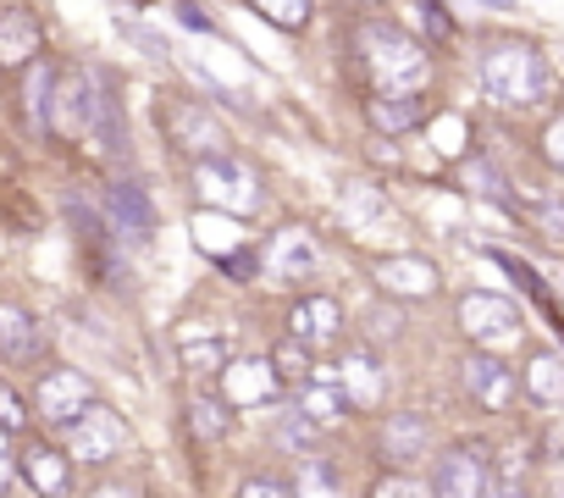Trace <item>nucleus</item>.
Instances as JSON below:
<instances>
[{"label": "nucleus", "mask_w": 564, "mask_h": 498, "mask_svg": "<svg viewBox=\"0 0 564 498\" xmlns=\"http://www.w3.org/2000/svg\"><path fill=\"white\" fill-rule=\"evenodd\" d=\"M355 62L360 73L377 84V95H415L426 78H432V56L421 40H410L399 23H382V18H366L355 29Z\"/></svg>", "instance_id": "nucleus-1"}, {"label": "nucleus", "mask_w": 564, "mask_h": 498, "mask_svg": "<svg viewBox=\"0 0 564 498\" xmlns=\"http://www.w3.org/2000/svg\"><path fill=\"white\" fill-rule=\"evenodd\" d=\"M476 78H481V95L492 106H509V111L542 106L553 95V67H547V56L531 40H498V45H487L481 62H476Z\"/></svg>", "instance_id": "nucleus-2"}, {"label": "nucleus", "mask_w": 564, "mask_h": 498, "mask_svg": "<svg viewBox=\"0 0 564 498\" xmlns=\"http://www.w3.org/2000/svg\"><path fill=\"white\" fill-rule=\"evenodd\" d=\"M492 448L487 443H448L432 465V498H492Z\"/></svg>", "instance_id": "nucleus-3"}, {"label": "nucleus", "mask_w": 564, "mask_h": 498, "mask_svg": "<svg viewBox=\"0 0 564 498\" xmlns=\"http://www.w3.org/2000/svg\"><path fill=\"white\" fill-rule=\"evenodd\" d=\"M161 133H166V144H172L177 155H188V161L227 155V128H221L199 100H183V95L161 100Z\"/></svg>", "instance_id": "nucleus-4"}, {"label": "nucleus", "mask_w": 564, "mask_h": 498, "mask_svg": "<svg viewBox=\"0 0 564 498\" xmlns=\"http://www.w3.org/2000/svg\"><path fill=\"white\" fill-rule=\"evenodd\" d=\"M459 333H465L476 349L498 355V349H514V344L525 338V316H520V305L503 300V294H465V300H459Z\"/></svg>", "instance_id": "nucleus-5"}, {"label": "nucleus", "mask_w": 564, "mask_h": 498, "mask_svg": "<svg viewBox=\"0 0 564 498\" xmlns=\"http://www.w3.org/2000/svg\"><path fill=\"white\" fill-rule=\"evenodd\" d=\"M62 443H67V454H73L78 465H111V459L128 454V421H122L106 399H95L78 421L62 426Z\"/></svg>", "instance_id": "nucleus-6"}, {"label": "nucleus", "mask_w": 564, "mask_h": 498, "mask_svg": "<svg viewBox=\"0 0 564 498\" xmlns=\"http://www.w3.org/2000/svg\"><path fill=\"white\" fill-rule=\"evenodd\" d=\"M194 188H199L216 210H227V216H249V210L260 205V177H254V166L238 161L232 150H227V155H210V161H194Z\"/></svg>", "instance_id": "nucleus-7"}, {"label": "nucleus", "mask_w": 564, "mask_h": 498, "mask_svg": "<svg viewBox=\"0 0 564 498\" xmlns=\"http://www.w3.org/2000/svg\"><path fill=\"white\" fill-rule=\"evenodd\" d=\"M254 261H260V278H265V283L294 289V283L316 278V267H322V243L311 238V227H276V232L254 249Z\"/></svg>", "instance_id": "nucleus-8"}, {"label": "nucleus", "mask_w": 564, "mask_h": 498, "mask_svg": "<svg viewBox=\"0 0 564 498\" xmlns=\"http://www.w3.org/2000/svg\"><path fill=\"white\" fill-rule=\"evenodd\" d=\"M100 89H106V73L95 67H67L56 78V95H51V133H89L95 128V111H100Z\"/></svg>", "instance_id": "nucleus-9"}, {"label": "nucleus", "mask_w": 564, "mask_h": 498, "mask_svg": "<svg viewBox=\"0 0 564 498\" xmlns=\"http://www.w3.org/2000/svg\"><path fill=\"white\" fill-rule=\"evenodd\" d=\"M459 393H465L476 410H487V415H509V404L520 399V377H514V366H503L498 355L470 349V355L459 360Z\"/></svg>", "instance_id": "nucleus-10"}, {"label": "nucleus", "mask_w": 564, "mask_h": 498, "mask_svg": "<svg viewBox=\"0 0 564 498\" xmlns=\"http://www.w3.org/2000/svg\"><path fill=\"white\" fill-rule=\"evenodd\" d=\"M95 399H100V393H95V382H89L78 366H51V371L34 382V415L51 421L56 432H62L67 421H78Z\"/></svg>", "instance_id": "nucleus-11"}, {"label": "nucleus", "mask_w": 564, "mask_h": 498, "mask_svg": "<svg viewBox=\"0 0 564 498\" xmlns=\"http://www.w3.org/2000/svg\"><path fill=\"white\" fill-rule=\"evenodd\" d=\"M377 448H382L388 470H415L432 454V421L421 410H388L382 432H377Z\"/></svg>", "instance_id": "nucleus-12"}, {"label": "nucleus", "mask_w": 564, "mask_h": 498, "mask_svg": "<svg viewBox=\"0 0 564 498\" xmlns=\"http://www.w3.org/2000/svg\"><path fill=\"white\" fill-rule=\"evenodd\" d=\"M338 382H344V393L355 399V410H377V404H388V366H382V355H377V344H349L344 355H338V371H333Z\"/></svg>", "instance_id": "nucleus-13"}, {"label": "nucleus", "mask_w": 564, "mask_h": 498, "mask_svg": "<svg viewBox=\"0 0 564 498\" xmlns=\"http://www.w3.org/2000/svg\"><path fill=\"white\" fill-rule=\"evenodd\" d=\"M282 393H289V382H282L276 377V366L260 355H232L227 366H221V399L232 404V410H243V404H271V399H282Z\"/></svg>", "instance_id": "nucleus-14"}, {"label": "nucleus", "mask_w": 564, "mask_h": 498, "mask_svg": "<svg viewBox=\"0 0 564 498\" xmlns=\"http://www.w3.org/2000/svg\"><path fill=\"white\" fill-rule=\"evenodd\" d=\"M289 338H300L305 349H333L344 344V305L333 294H300L289 305Z\"/></svg>", "instance_id": "nucleus-15"}, {"label": "nucleus", "mask_w": 564, "mask_h": 498, "mask_svg": "<svg viewBox=\"0 0 564 498\" xmlns=\"http://www.w3.org/2000/svg\"><path fill=\"white\" fill-rule=\"evenodd\" d=\"M18 476H23L40 498H73V454L56 448V443H45V437L23 443V454H18Z\"/></svg>", "instance_id": "nucleus-16"}, {"label": "nucleus", "mask_w": 564, "mask_h": 498, "mask_svg": "<svg viewBox=\"0 0 564 498\" xmlns=\"http://www.w3.org/2000/svg\"><path fill=\"white\" fill-rule=\"evenodd\" d=\"M45 56V23L29 7L0 12V73H23Z\"/></svg>", "instance_id": "nucleus-17"}, {"label": "nucleus", "mask_w": 564, "mask_h": 498, "mask_svg": "<svg viewBox=\"0 0 564 498\" xmlns=\"http://www.w3.org/2000/svg\"><path fill=\"white\" fill-rule=\"evenodd\" d=\"M45 355V327L29 305L0 300V366H34Z\"/></svg>", "instance_id": "nucleus-18"}, {"label": "nucleus", "mask_w": 564, "mask_h": 498, "mask_svg": "<svg viewBox=\"0 0 564 498\" xmlns=\"http://www.w3.org/2000/svg\"><path fill=\"white\" fill-rule=\"evenodd\" d=\"M294 410H300L305 421H316L322 432H338L349 415H360V410H355V399L344 393V382H338L333 371H316L305 388H294Z\"/></svg>", "instance_id": "nucleus-19"}, {"label": "nucleus", "mask_w": 564, "mask_h": 498, "mask_svg": "<svg viewBox=\"0 0 564 498\" xmlns=\"http://www.w3.org/2000/svg\"><path fill=\"white\" fill-rule=\"evenodd\" d=\"M106 227L117 238H133V243H144L155 232V210H150V199H144L139 183H111L106 188Z\"/></svg>", "instance_id": "nucleus-20"}, {"label": "nucleus", "mask_w": 564, "mask_h": 498, "mask_svg": "<svg viewBox=\"0 0 564 498\" xmlns=\"http://www.w3.org/2000/svg\"><path fill=\"white\" fill-rule=\"evenodd\" d=\"M377 283L393 294V300H432L443 289V272L426 261V256H388L377 267Z\"/></svg>", "instance_id": "nucleus-21"}, {"label": "nucleus", "mask_w": 564, "mask_h": 498, "mask_svg": "<svg viewBox=\"0 0 564 498\" xmlns=\"http://www.w3.org/2000/svg\"><path fill=\"white\" fill-rule=\"evenodd\" d=\"M514 377H520V393H525L536 410H558V404H564V355L531 349L525 366H520Z\"/></svg>", "instance_id": "nucleus-22"}, {"label": "nucleus", "mask_w": 564, "mask_h": 498, "mask_svg": "<svg viewBox=\"0 0 564 498\" xmlns=\"http://www.w3.org/2000/svg\"><path fill=\"white\" fill-rule=\"evenodd\" d=\"M426 117H432V106H426L421 89H415V95H371V100H366V122H371L377 133H388V139L415 133Z\"/></svg>", "instance_id": "nucleus-23"}, {"label": "nucleus", "mask_w": 564, "mask_h": 498, "mask_svg": "<svg viewBox=\"0 0 564 498\" xmlns=\"http://www.w3.org/2000/svg\"><path fill=\"white\" fill-rule=\"evenodd\" d=\"M177 360H183V371H194V377H221V366L232 360V338L227 333H199V327H183L177 333Z\"/></svg>", "instance_id": "nucleus-24"}, {"label": "nucleus", "mask_w": 564, "mask_h": 498, "mask_svg": "<svg viewBox=\"0 0 564 498\" xmlns=\"http://www.w3.org/2000/svg\"><path fill=\"white\" fill-rule=\"evenodd\" d=\"M56 78H62V67L56 62H34V67H23V111H29V122L40 128V133H51V95H56Z\"/></svg>", "instance_id": "nucleus-25"}, {"label": "nucleus", "mask_w": 564, "mask_h": 498, "mask_svg": "<svg viewBox=\"0 0 564 498\" xmlns=\"http://www.w3.org/2000/svg\"><path fill=\"white\" fill-rule=\"evenodd\" d=\"M188 432H194L199 443H221V437L232 432V404H227L221 393H194V399H188Z\"/></svg>", "instance_id": "nucleus-26"}, {"label": "nucleus", "mask_w": 564, "mask_h": 498, "mask_svg": "<svg viewBox=\"0 0 564 498\" xmlns=\"http://www.w3.org/2000/svg\"><path fill=\"white\" fill-rule=\"evenodd\" d=\"M243 7H249L254 18H265L271 29H282V34H300V29H311V18H316V0H243Z\"/></svg>", "instance_id": "nucleus-27"}, {"label": "nucleus", "mask_w": 564, "mask_h": 498, "mask_svg": "<svg viewBox=\"0 0 564 498\" xmlns=\"http://www.w3.org/2000/svg\"><path fill=\"white\" fill-rule=\"evenodd\" d=\"M271 366H276V377L289 382V388H305L311 377H316V360H311V349L300 344V338H282V344H271V355H265Z\"/></svg>", "instance_id": "nucleus-28"}, {"label": "nucleus", "mask_w": 564, "mask_h": 498, "mask_svg": "<svg viewBox=\"0 0 564 498\" xmlns=\"http://www.w3.org/2000/svg\"><path fill=\"white\" fill-rule=\"evenodd\" d=\"M294 498H344V476L327 459H305V470L294 481Z\"/></svg>", "instance_id": "nucleus-29"}, {"label": "nucleus", "mask_w": 564, "mask_h": 498, "mask_svg": "<svg viewBox=\"0 0 564 498\" xmlns=\"http://www.w3.org/2000/svg\"><path fill=\"white\" fill-rule=\"evenodd\" d=\"M525 221H531L547 243L564 249V194H542L536 205H525Z\"/></svg>", "instance_id": "nucleus-30"}, {"label": "nucleus", "mask_w": 564, "mask_h": 498, "mask_svg": "<svg viewBox=\"0 0 564 498\" xmlns=\"http://www.w3.org/2000/svg\"><path fill=\"white\" fill-rule=\"evenodd\" d=\"M327 432L316 426V421H305L300 410H282V421H276V443L282 448H316Z\"/></svg>", "instance_id": "nucleus-31"}, {"label": "nucleus", "mask_w": 564, "mask_h": 498, "mask_svg": "<svg viewBox=\"0 0 564 498\" xmlns=\"http://www.w3.org/2000/svg\"><path fill=\"white\" fill-rule=\"evenodd\" d=\"M29 421H34V410L23 404V393H18L12 382H0V432H12V437H18Z\"/></svg>", "instance_id": "nucleus-32"}, {"label": "nucleus", "mask_w": 564, "mask_h": 498, "mask_svg": "<svg viewBox=\"0 0 564 498\" xmlns=\"http://www.w3.org/2000/svg\"><path fill=\"white\" fill-rule=\"evenodd\" d=\"M232 498H294V481H282V476H271V470H254V476L238 481Z\"/></svg>", "instance_id": "nucleus-33"}, {"label": "nucleus", "mask_w": 564, "mask_h": 498, "mask_svg": "<svg viewBox=\"0 0 564 498\" xmlns=\"http://www.w3.org/2000/svg\"><path fill=\"white\" fill-rule=\"evenodd\" d=\"M371 498H432V487H426V481H415L410 470H388V476L371 487Z\"/></svg>", "instance_id": "nucleus-34"}, {"label": "nucleus", "mask_w": 564, "mask_h": 498, "mask_svg": "<svg viewBox=\"0 0 564 498\" xmlns=\"http://www.w3.org/2000/svg\"><path fill=\"white\" fill-rule=\"evenodd\" d=\"M465 177H470V188H481L487 199H498V205H509V194H503V177H498V172H492L487 161H470V172H465Z\"/></svg>", "instance_id": "nucleus-35"}, {"label": "nucleus", "mask_w": 564, "mask_h": 498, "mask_svg": "<svg viewBox=\"0 0 564 498\" xmlns=\"http://www.w3.org/2000/svg\"><path fill=\"white\" fill-rule=\"evenodd\" d=\"M399 333H404V316H399V311H382V305H377V311L366 316V344H377V338H399Z\"/></svg>", "instance_id": "nucleus-36"}, {"label": "nucleus", "mask_w": 564, "mask_h": 498, "mask_svg": "<svg viewBox=\"0 0 564 498\" xmlns=\"http://www.w3.org/2000/svg\"><path fill=\"white\" fill-rule=\"evenodd\" d=\"M18 443H12V432H0V498L12 492V481H18Z\"/></svg>", "instance_id": "nucleus-37"}, {"label": "nucleus", "mask_w": 564, "mask_h": 498, "mask_svg": "<svg viewBox=\"0 0 564 498\" xmlns=\"http://www.w3.org/2000/svg\"><path fill=\"white\" fill-rule=\"evenodd\" d=\"M172 12H177V23H188V29H199V34H210V29H216V23H210V18H205L199 7H188V0H177Z\"/></svg>", "instance_id": "nucleus-38"}, {"label": "nucleus", "mask_w": 564, "mask_h": 498, "mask_svg": "<svg viewBox=\"0 0 564 498\" xmlns=\"http://www.w3.org/2000/svg\"><path fill=\"white\" fill-rule=\"evenodd\" d=\"M542 144H547V161H553V166H564V117L547 128V139H542Z\"/></svg>", "instance_id": "nucleus-39"}, {"label": "nucleus", "mask_w": 564, "mask_h": 498, "mask_svg": "<svg viewBox=\"0 0 564 498\" xmlns=\"http://www.w3.org/2000/svg\"><path fill=\"white\" fill-rule=\"evenodd\" d=\"M89 498H144V492L128 481H100V487H89Z\"/></svg>", "instance_id": "nucleus-40"}, {"label": "nucleus", "mask_w": 564, "mask_h": 498, "mask_svg": "<svg viewBox=\"0 0 564 498\" xmlns=\"http://www.w3.org/2000/svg\"><path fill=\"white\" fill-rule=\"evenodd\" d=\"M492 498H531L525 481H492Z\"/></svg>", "instance_id": "nucleus-41"}, {"label": "nucleus", "mask_w": 564, "mask_h": 498, "mask_svg": "<svg viewBox=\"0 0 564 498\" xmlns=\"http://www.w3.org/2000/svg\"><path fill=\"white\" fill-rule=\"evenodd\" d=\"M547 498H564V476H558V481H547Z\"/></svg>", "instance_id": "nucleus-42"}]
</instances>
